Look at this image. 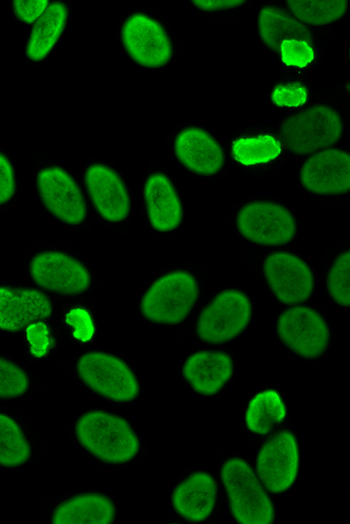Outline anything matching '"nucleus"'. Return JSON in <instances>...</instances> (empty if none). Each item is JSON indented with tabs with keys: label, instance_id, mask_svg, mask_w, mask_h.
<instances>
[{
	"label": "nucleus",
	"instance_id": "obj_11",
	"mask_svg": "<svg viewBox=\"0 0 350 524\" xmlns=\"http://www.w3.org/2000/svg\"><path fill=\"white\" fill-rule=\"evenodd\" d=\"M275 126L288 159H300L334 146L347 145L349 123L333 86L317 89L314 100L304 108L282 114Z\"/></svg>",
	"mask_w": 350,
	"mask_h": 524
},
{
	"label": "nucleus",
	"instance_id": "obj_25",
	"mask_svg": "<svg viewBox=\"0 0 350 524\" xmlns=\"http://www.w3.org/2000/svg\"><path fill=\"white\" fill-rule=\"evenodd\" d=\"M239 416L243 432L254 445L288 423L286 396L274 382L265 381L246 395Z\"/></svg>",
	"mask_w": 350,
	"mask_h": 524
},
{
	"label": "nucleus",
	"instance_id": "obj_24",
	"mask_svg": "<svg viewBox=\"0 0 350 524\" xmlns=\"http://www.w3.org/2000/svg\"><path fill=\"white\" fill-rule=\"evenodd\" d=\"M57 300L26 280L0 279V336L21 332L30 322L53 318Z\"/></svg>",
	"mask_w": 350,
	"mask_h": 524
},
{
	"label": "nucleus",
	"instance_id": "obj_28",
	"mask_svg": "<svg viewBox=\"0 0 350 524\" xmlns=\"http://www.w3.org/2000/svg\"><path fill=\"white\" fill-rule=\"evenodd\" d=\"M350 238L345 237L329 245L324 251L319 266L320 285L328 305L338 311L350 307Z\"/></svg>",
	"mask_w": 350,
	"mask_h": 524
},
{
	"label": "nucleus",
	"instance_id": "obj_8",
	"mask_svg": "<svg viewBox=\"0 0 350 524\" xmlns=\"http://www.w3.org/2000/svg\"><path fill=\"white\" fill-rule=\"evenodd\" d=\"M30 163L38 208L52 222L71 232L95 238L94 220L78 174L35 146L24 149Z\"/></svg>",
	"mask_w": 350,
	"mask_h": 524
},
{
	"label": "nucleus",
	"instance_id": "obj_6",
	"mask_svg": "<svg viewBox=\"0 0 350 524\" xmlns=\"http://www.w3.org/2000/svg\"><path fill=\"white\" fill-rule=\"evenodd\" d=\"M255 32L260 46L284 71L309 75L323 62L331 40L330 33L309 29L286 8L284 0L258 4Z\"/></svg>",
	"mask_w": 350,
	"mask_h": 524
},
{
	"label": "nucleus",
	"instance_id": "obj_16",
	"mask_svg": "<svg viewBox=\"0 0 350 524\" xmlns=\"http://www.w3.org/2000/svg\"><path fill=\"white\" fill-rule=\"evenodd\" d=\"M140 218L153 240H171L184 228V196L172 173L160 162L151 160L138 186Z\"/></svg>",
	"mask_w": 350,
	"mask_h": 524
},
{
	"label": "nucleus",
	"instance_id": "obj_15",
	"mask_svg": "<svg viewBox=\"0 0 350 524\" xmlns=\"http://www.w3.org/2000/svg\"><path fill=\"white\" fill-rule=\"evenodd\" d=\"M78 177L94 222L125 236L134 215V194L123 171L111 160L90 156Z\"/></svg>",
	"mask_w": 350,
	"mask_h": 524
},
{
	"label": "nucleus",
	"instance_id": "obj_4",
	"mask_svg": "<svg viewBox=\"0 0 350 524\" xmlns=\"http://www.w3.org/2000/svg\"><path fill=\"white\" fill-rule=\"evenodd\" d=\"M54 368L107 406L136 408L145 399L144 383L124 356L98 346L56 359Z\"/></svg>",
	"mask_w": 350,
	"mask_h": 524
},
{
	"label": "nucleus",
	"instance_id": "obj_14",
	"mask_svg": "<svg viewBox=\"0 0 350 524\" xmlns=\"http://www.w3.org/2000/svg\"><path fill=\"white\" fill-rule=\"evenodd\" d=\"M273 334L285 359L294 363L319 364L334 342L329 314L312 301L279 307Z\"/></svg>",
	"mask_w": 350,
	"mask_h": 524
},
{
	"label": "nucleus",
	"instance_id": "obj_35",
	"mask_svg": "<svg viewBox=\"0 0 350 524\" xmlns=\"http://www.w3.org/2000/svg\"><path fill=\"white\" fill-rule=\"evenodd\" d=\"M50 0H14L9 2L12 20L15 24L29 28L45 12Z\"/></svg>",
	"mask_w": 350,
	"mask_h": 524
},
{
	"label": "nucleus",
	"instance_id": "obj_18",
	"mask_svg": "<svg viewBox=\"0 0 350 524\" xmlns=\"http://www.w3.org/2000/svg\"><path fill=\"white\" fill-rule=\"evenodd\" d=\"M224 143L230 166L256 179L274 175L288 160L275 124L268 122L238 127Z\"/></svg>",
	"mask_w": 350,
	"mask_h": 524
},
{
	"label": "nucleus",
	"instance_id": "obj_1",
	"mask_svg": "<svg viewBox=\"0 0 350 524\" xmlns=\"http://www.w3.org/2000/svg\"><path fill=\"white\" fill-rule=\"evenodd\" d=\"M71 444L104 471L121 472L140 467L149 446L138 427L119 409L93 406L62 422Z\"/></svg>",
	"mask_w": 350,
	"mask_h": 524
},
{
	"label": "nucleus",
	"instance_id": "obj_5",
	"mask_svg": "<svg viewBox=\"0 0 350 524\" xmlns=\"http://www.w3.org/2000/svg\"><path fill=\"white\" fill-rule=\"evenodd\" d=\"M208 279V270L200 261L169 264L147 280L134 315L151 327L177 328L205 295Z\"/></svg>",
	"mask_w": 350,
	"mask_h": 524
},
{
	"label": "nucleus",
	"instance_id": "obj_34",
	"mask_svg": "<svg viewBox=\"0 0 350 524\" xmlns=\"http://www.w3.org/2000/svg\"><path fill=\"white\" fill-rule=\"evenodd\" d=\"M22 189L16 161L0 144V214L9 216L15 212Z\"/></svg>",
	"mask_w": 350,
	"mask_h": 524
},
{
	"label": "nucleus",
	"instance_id": "obj_23",
	"mask_svg": "<svg viewBox=\"0 0 350 524\" xmlns=\"http://www.w3.org/2000/svg\"><path fill=\"white\" fill-rule=\"evenodd\" d=\"M48 454V443L34 422L17 408L0 403V470L35 467Z\"/></svg>",
	"mask_w": 350,
	"mask_h": 524
},
{
	"label": "nucleus",
	"instance_id": "obj_31",
	"mask_svg": "<svg viewBox=\"0 0 350 524\" xmlns=\"http://www.w3.org/2000/svg\"><path fill=\"white\" fill-rule=\"evenodd\" d=\"M21 360L30 366L53 363L64 342L52 318L28 323L19 333Z\"/></svg>",
	"mask_w": 350,
	"mask_h": 524
},
{
	"label": "nucleus",
	"instance_id": "obj_19",
	"mask_svg": "<svg viewBox=\"0 0 350 524\" xmlns=\"http://www.w3.org/2000/svg\"><path fill=\"white\" fill-rule=\"evenodd\" d=\"M250 460L266 490L284 496L296 486L302 468V447L288 423L253 445Z\"/></svg>",
	"mask_w": 350,
	"mask_h": 524
},
{
	"label": "nucleus",
	"instance_id": "obj_30",
	"mask_svg": "<svg viewBox=\"0 0 350 524\" xmlns=\"http://www.w3.org/2000/svg\"><path fill=\"white\" fill-rule=\"evenodd\" d=\"M317 94L309 75L281 70L268 84L266 101L280 115L300 110L310 104Z\"/></svg>",
	"mask_w": 350,
	"mask_h": 524
},
{
	"label": "nucleus",
	"instance_id": "obj_26",
	"mask_svg": "<svg viewBox=\"0 0 350 524\" xmlns=\"http://www.w3.org/2000/svg\"><path fill=\"white\" fill-rule=\"evenodd\" d=\"M73 9L71 0L51 1L40 18L27 28L23 57L29 68L39 67L55 56L70 29Z\"/></svg>",
	"mask_w": 350,
	"mask_h": 524
},
{
	"label": "nucleus",
	"instance_id": "obj_21",
	"mask_svg": "<svg viewBox=\"0 0 350 524\" xmlns=\"http://www.w3.org/2000/svg\"><path fill=\"white\" fill-rule=\"evenodd\" d=\"M120 514L119 501L99 489L67 490L39 500L38 517L48 524H112Z\"/></svg>",
	"mask_w": 350,
	"mask_h": 524
},
{
	"label": "nucleus",
	"instance_id": "obj_22",
	"mask_svg": "<svg viewBox=\"0 0 350 524\" xmlns=\"http://www.w3.org/2000/svg\"><path fill=\"white\" fill-rule=\"evenodd\" d=\"M240 366L241 355L231 347H196L181 360L179 377L195 396L210 399L232 384Z\"/></svg>",
	"mask_w": 350,
	"mask_h": 524
},
{
	"label": "nucleus",
	"instance_id": "obj_3",
	"mask_svg": "<svg viewBox=\"0 0 350 524\" xmlns=\"http://www.w3.org/2000/svg\"><path fill=\"white\" fill-rule=\"evenodd\" d=\"M255 318V301L239 285L204 295L188 318L176 328L173 341L185 348L227 346L240 339Z\"/></svg>",
	"mask_w": 350,
	"mask_h": 524
},
{
	"label": "nucleus",
	"instance_id": "obj_27",
	"mask_svg": "<svg viewBox=\"0 0 350 524\" xmlns=\"http://www.w3.org/2000/svg\"><path fill=\"white\" fill-rule=\"evenodd\" d=\"M64 344L80 349L97 346L98 312L96 298L57 300L53 316Z\"/></svg>",
	"mask_w": 350,
	"mask_h": 524
},
{
	"label": "nucleus",
	"instance_id": "obj_33",
	"mask_svg": "<svg viewBox=\"0 0 350 524\" xmlns=\"http://www.w3.org/2000/svg\"><path fill=\"white\" fill-rule=\"evenodd\" d=\"M188 3L193 11L203 18L206 27L220 32L236 25L242 14L249 10L254 2L197 0Z\"/></svg>",
	"mask_w": 350,
	"mask_h": 524
},
{
	"label": "nucleus",
	"instance_id": "obj_2",
	"mask_svg": "<svg viewBox=\"0 0 350 524\" xmlns=\"http://www.w3.org/2000/svg\"><path fill=\"white\" fill-rule=\"evenodd\" d=\"M25 280L55 300L96 298L104 282L89 259L65 241L34 242L21 257Z\"/></svg>",
	"mask_w": 350,
	"mask_h": 524
},
{
	"label": "nucleus",
	"instance_id": "obj_10",
	"mask_svg": "<svg viewBox=\"0 0 350 524\" xmlns=\"http://www.w3.org/2000/svg\"><path fill=\"white\" fill-rule=\"evenodd\" d=\"M233 253L279 307L310 302L315 297L317 271L299 250L258 249L237 242Z\"/></svg>",
	"mask_w": 350,
	"mask_h": 524
},
{
	"label": "nucleus",
	"instance_id": "obj_13",
	"mask_svg": "<svg viewBox=\"0 0 350 524\" xmlns=\"http://www.w3.org/2000/svg\"><path fill=\"white\" fill-rule=\"evenodd\" d=\"M164 144L176 166L187 176L216 183L229 175L230 163L218 133L193 118L170 123Z\"/></svg>",
	"mask_w": 350,
	"mask_h": 524
},
{
	"label": "nucleus",
	"instance_id": "obj_36",
	"mask_svg": "<svg viewBox=\"0 0 350 524\" xmlns=\"http://www.w3.org/2000/svg\"><path fill=\"white\" fill-rule=\"evenodd\" d=\"M1 65H2V52L0 50V72H1Z\"/></svg>",
	"mask_w": 350,
	"mask_h": 524
},
{
	"label": "nucleus",
	"instance_id": "obj_12",
	"mask_svg": "<svg viewBox=\"0 0 350 524\" xmlns=\"http://www.w3.org/2000/svg\"><path fill=\"white\" fill-rule=\"evenodd\" d=\"M214 470L221 482L225 510L242 524H270L278 520V507L259 480L250 457L215 446Z\"/></svg>",
	"mask_w": 350,
	"mask_h": 524
},
{
	"label": "nucleus",
	"instance_id": "obj_20",
	"mask_svg": "<svg viewBox=\"0 0 350 524\" xmlns=\"http://www.w3.org/2000/svg\"><path fill=\"white\" fill-rule=\"evenodd\" d=\"M173 522L208 523L225 509L224 493L215 470L193 466L173 481L169 493Z\"/></svg>",
	"mask_w": 350,
	"mask_h": 524
},
{
	"label": "nucleus",
	"instance_id": "obj_7",
	"mask_svg": "<svg viewBox=\"0 0 350 524\" xmlns=\"http://www.w3.org/2000/svg\"><path fill=\"white\" fill-rule=\"evenodd\" d=\"M225 222L239 243L258 249H297L304 243L308 223L287 202L262 193L232 202Z\"/></svg>",
	"mask_w": 350,
	"mask_h": 524
},
{
	"label": "nucleus",
	"instance_id": "obj_29",
	"mask_svg": "<svg viewBox=\"0 0 350 524\" xmlns=\"http://www.w3.org/2000/svg\"><path fill=\"white\" fill-rule=\"evenodd\" d=\"M50 388L32 366L0 351V403L31 400Z\"/></svg>",
	"mask_w": 350,
	"mask_h": 524
},
{
	"label": "nucleus",
	"instance_id": "obj_9",
	"mask_svg": "<svg viewBox=\"0 0 350 524\" xmlns=\"http://www.w3.org/2000/svg\"><path fill=\"white\" fill-rule=\"evenodd\" d=\"M126 60L144 72L168 70L184 51L176 20L155 6L128 10L115 27Z\"/></svg>",
	"mask_w": 350,
	"mask_h": 524
},
{
	"label": "nucleus",
	"instance_id": "obj_17",
	"mask_svg": "<svg viewBox=\"0 0 350 524\" xmlns=\"http://www.w3.org/2000/svg\"><path fill=\"white\" fill-rule=\"evenodd\" d=\"M292 188L300 196L329 208L350 206L348 145L312 153L296 162Z\"/></svg>",
	"mask_w": 350,
	"mask_h": 524
},
{
	"label": "nucleus",
	"instance_id": "obj_32",
	"mask_svg": "<svg viewBox=\"0 0 350 524\" xmlns=\"http://www.w3.org/2000/svg\"><path fill=\"white\" fill-rule=\"evenodd\" d=\"M288 11L303 25L320 33H330L349 15V1H285Z\"/></svg>",
	"mask_w": 350,
	"mask_h": 524
}]
</instances>
